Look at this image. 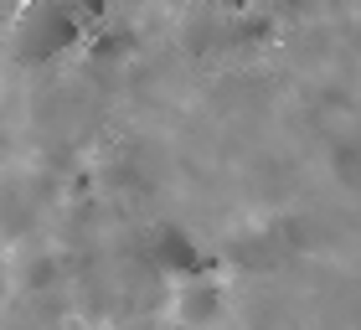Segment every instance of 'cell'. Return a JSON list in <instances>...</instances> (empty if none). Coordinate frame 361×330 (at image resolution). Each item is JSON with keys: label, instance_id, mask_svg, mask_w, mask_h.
<instances>
[{"label": "cell", "instance_id": "3", "mask_svg": "<svg viewBox=\"0 0 361 330\" xmlns=\"http://www.w3.org/2000/svg\"><path fill=\"white\" fill-rule=\"evenodd\" d=\"M212 310H217V284L212 279H186L180 284V320H212Z\"/></svg>", "mask_w": 361, "mask_h": 330}, {"label": "cell", "instance_id": "1", "mask_svg": "<svg viewBox=\"0 0 361 330\" xmlns=\"http://www.w3.org/2000/svg\"><path fill=\"white\" fill-rule=\"evenodd\" d=\"M83 42V21L62 11L57 0H21L11 16V57L16 68H47V62L68 57Z\"/></svg>", "mask_w": 361, "mask_h": 330}, {"label": "cell", "instance_id": "2", "mask_svg": "<svg viewBox=\"0 0 361 330\" xmlns=\"http://www.w3.org/2000/svg\"><path fill=\"white\" fill-rule=\"evenodd\" d=\"M155 243H160V253H155V258L166 263L171 274H186V279L196 274V263H202V258H196V248H191V238H186V233H176V227H166V233H160Z\"/></svg>", "mask_w": 361, "mask_h": 330}, {"label": "cell", "instance_id": "4", "mask_svg": "<svg viewBox=\"0 0 361 330\" xmlns=\"http://www.w3.org/2000/svg\"><path fill=\"white\" fill-rule=\"evenodd\" d=\"M57 6H62V11H73V16H78V21H83V26H88V21H93V16H104V6H109V0H57Z\"/></svg>", "mask_w": 361, "mask_h": 330}]
</instances>
